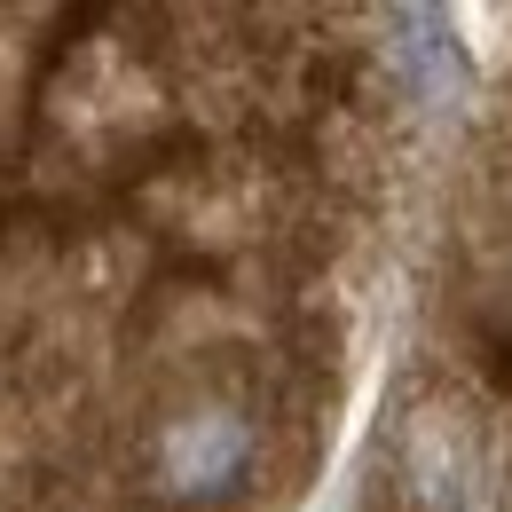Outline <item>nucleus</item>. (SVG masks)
Returning a JSON list of instances; mask_svg holds the SVG:
<instances>
[{
    "label": "nucleus",
    "mask_w": 512,
    "mask_h": 512,
    "mask_svg": "<svg viewBox=\"0 0 512 512\" xmlns=\"http://www.w3.org/2000/svg\"><path fill=\"white\" fill-rule=\"evenodd\" d=\"M410 158L386 8H0V512H292Z\"/></svg>",
    "instance_id": "obj_1"
},
{
    "label": "nucleus",
    "mask_w": 512,
    "mask_h": 512,
    "mask_svg": "<svg viewBox=\"0 0 512 512\" xmlns=\"http://www.w3.org/2000/svg\"><path fill=\"white\" fill-rule=\"evenodd\" d=\"M355 512H512V56L426 197Z\"/></svg>",
    "instance_id": "obj_2"
}]
</instances>
